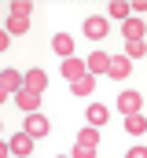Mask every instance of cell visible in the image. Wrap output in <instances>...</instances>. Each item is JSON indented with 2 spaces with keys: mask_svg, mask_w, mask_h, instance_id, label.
Wrapping results in <instances>:
<instances>
[{
  "mask_svg": "<svg viewBox=\"0 0 147 158\" xmlns=\"http://www.w3.org/2000/svg\"><path fill=\"white\" fill-rule=\"evenodd\" d=\"M22 132H26V136H33V140H40V136H48V132H52V125H48V118H44V114H26Z\"/></svg>",
  "mask_w": 147,
  "mask_h": 158,
  "instance_id": "6da1fadb",
  "label": "cell"
},
{
  "mask_svg": "<svg viewBox=\"0 0 147 158\" xmlns=\"http://www.w3.org/2000/svg\"><path fill=\"white\" fill-rule=\"evenodd\" d=\"M140 107H144V96L140 92H121L118 96V114H140Z\"/></svg>",
  "mask_w": 147,
  "mask_h": 158,
  "instance_id": "7a4b0ae2",
  "label": "cell"
},
{
  "mask_svg": "<svg viewBox=\"0 0 147 158\" xmlns=\"http://www.w3.org/2000/svg\"><path fill=\"white\" fill-rule=\"evenodd\" d=\"M22 88H30V92H44L48 88V74L40 70V66H30V74H22Z\"/></svg>",
  "mask_w": 147,
  "mask_h": 158,
  "instance_id": "3957f363",
  "label": "cell"
},
{
  "mask_svg": "<svg viewBox=\"0 0 147 158\" xmlns=\"http://www.w3.org/2000/svg\"><path fill=\"white\" fill-rule=\"evenodd\" d=\"M107 30H110V22L103 19V15H88V19H85V37L103 40V37H107Z\"/></svg>",
  "mask_w": 147,
  "mask_h": 158,
  "instance_id": "277c9868",
  "label": "cell"
},
{
  "mask_svg": "<svg viewBox=\"0 0 147 158\" xmlns=\"http://www.w3.org/2000/svg\"><path fill=\"white\" fill-rule=\"evenodd\" d=\"M7 151H11V155H19V158H30V155H33V136L15 132V136H11V143H7Z\"/></svg>",
  "mask_w": 147,
  "mask_h": 158,
  "instance_id": "5b68a950",
  "label": "cell"
},
{
  "mask_svg": "<svg viewBox=\"0 0 147 158\" xmlns=\"http://www.w3.org/2000/svg\"><path fill=\"white\" fill-rule=\"evenodd\" d=\"M129 74H132V63H129L125 55H110V63H107V77L121 81V77H129Z\"/></svg>",
  "mask_w": 147,
  "mask_h": 158,
  "instance_id": "8992f818",
  "label": "cell"
},
{
  "mask_svg": "<svg viewBox=\"0 0 147 158\" xmlns=\"http://www.w3.org/2000/svg\"><path fill=\"white\" fill-rule=\"evenodd\" d=\"M11 99H15V103L26 110V114H37V107H40V96H37V92H30V88H19Z\"/></svg>",
  "mask_w": 147,
  "mask_h": 158,
  "instance_id": "52a82bcc",
  "label": "cell"
},
{
  "mask_svg": "<svg viewBox=\"0 0 147 158\" xmlns=\"http://www.w3.org/2000/svg\"><path fill=\"white\" fill-rule=\"evenodd\" d=\"M121 33H125V40H140V37H144V33H147L144 19H132V15H129V19L121 22Z\"/></svg>",
  "mask_w": 147,
  "mask_h": 158,
  "instance_id": "ba28073f",
  "label": "cell"
},
{
  "mask_svg": "<svg viewBox=\"0 0 147 158\" xmlns=\"http://www.w3.org/2000/svg\"><path fill=\"white\" fill-rule=\"evenodd\" d=\"M0 88L15 96V92L22 88V70H0Z\"/></svg>",
  "mask_w": 147,
  "mask_h": 158,
  "instance_id": "9c48e42d",
  "label": "cell"
},
{
  "mask_svg": "<svg viewBox=\"0 0 147 158\" xmlns=\"http://www.w3.org/2000/svg\"><path fill=\"white\" fill-rule=\"evenodd\" d=\"M70 92L77 96V99H85V96H92V92H96V77H92V74H85V77L70 81Z\"/></svg>",
  "mask_w": 147,
  "mask_h": 158,
  "instance_id": "30bf717a",
  "label": "cell"
},
{
  "mask_svg": "<svg viewBox=\"0 0 147 158\" xmlns=\"http://www.w3.org/2000/svg\"><path fill=\"white\" fill-rule=\"evenodd\" d=\"M59 74H63V77L66 81H77V77H85V74H88V70H85V63H81V59H63V70H59Z\"/></svg>",
  "mask_w": 147,
  "mask_h": 158,
  "instance_id": "8fae6325",
  "label": "cell"
},
{
  "mask_svg": "<svg viewBox=\"0 0 147 158\" xmlns=\"http://www.w3.org/2000/svg\"><path fill=\"white\" fill-rule=\"evenodd\" d=\"M52 52L63 55V59H70L74 55V37L70 33H55V37H52Z\"/></svg>",
  "mask_w": 147,
  "mask_h": 158,
  "instance_id": "7c38bea8",
  "label": "cell"
},
{
  "mask_svg": "<svg viewBox=\"0 0 147 158\" xmlns=\"http://www.w3.org/2000/svg\"><path fill=\"white\" fill-rule=\"evenodd\" d=\"M107 63H110L107 52H92V55H88V63H85V70L96 77V74H107Z\"/></svg>",
  "mask_w": 147,
  "mask_h": 158,
  "instance_id": "4fadbf2b",
  "label": "cell"
},
{
  "mask_svg": "<svg viewBox=\"0 0 147 158\" xmlns=\"http://www.w3.org/2000/svg\"><path fill=\"white\" fill-rule=\"evenodd\" d=\"M107 118H110V110L103 107V103H88V125H92V129L107 125Z\"/></svg>",
  "mask_w": 147,
  "mask_h": 158,
  "instance_id": "5bb4252c",
  "label": "cell"
},
{
  "mask_svg": "<svg viewBox=\"0 0 147 158\" xmlns=\"http://www.w3.org/2000/svg\"><path fill=\"white\" fill-rule=\"evenodd\" d=\"M7 37H22V33H30V19H19V15H7Z\"/></svg>",
  "mask_w": 147,
  "mask_h": 158,
  "instance_id": "9a60e30c",
  "label": "cell"
},
{
  "mask_svg": "<svg viewBox=\"0 0 147 158\" xmlns=\"http://www.w3.org/2000/svg\"><path fill=\"white\" fill-rule=\"evenodd\" d=\"M77 147H99V129H92V125L81 129L77 132Z\"/></svg>",
  "mask_w": 147,
  "mask_h": 158,
  "instance_id": "2e32d148",
  "label": "cell"
},
{
  "mask_svg": "<svg viewBox=\"0 0 147 158\" xmlns=\"http://www.w3.org/2000/svg\"><path fill=\"white\" fill-rule=\"evenodd\" d=\"M125 132H132V136L147 132V118L144 114H129V118H125Z\"/></svg>",
  "mask_w": 147,
  "mask_h": 158,
  "instance_id": "e0dca14e",
  "label": "cell"
},
{
  "mask_svg": "<svg viewBox=\"0 0 147 158\" xmlns=\"http://www.w3.org/2000/svg\"><path fill=\"white\" fill-rule=\"evenodd\" d=\"M107 11H110V19H121V22L132 15V7H129L125 0H110V4H107Z\"/></svg>",
  "mask_w": 147,
  "mask_h": 158,
  "instance_id": "ac0fdd59",
  "label": "cell"
},
{
  "mask_svg": "<svg viewBox=\"0 0 147 158\" xmlns=\"http://www.w3.org/2000/svg\"><path fill=\"white\" fill-rule=\"evenodd\" d=\"M144 55H147L144 40H129V44H125V59H129V63H132V59H144Z\"/></svg>",
  "mask_w": 147,
  "mask_h": 158,
  "instance_id": "d6986e66",
  "label": "cell"
},
{
  "mask_svg": "<svg viewBox=\"0 0 147 158\" xmlns=\"http://www.w3.org/2000/svg\"><path fill=\"white\" fill-rule=\"evenodd\" d=\"M30 11H33L30 0H15V4H11V15H19V19H30Z\"/></svg>",
  "mask_w": 147,
  "mask_h": 158,
  "instance_id": "ffe728a7",
  "label": "cell"
},
{
  "mask_svg": "<svg viewBox=\"0 0 147 158\" xmlns=\"http://www.w3.org/2000/svg\"><path fill=\"white\" fill-rule=\"evenodd\" d=\"M70 158H96V147H74Z\"/></svg>",
  "mask_w": 147,
  "mask_h": 158,
  "instance_id": "44dd1931",
  "label": "cell"
},
{
  "mask_svg": "<svg viewBox=\"0 0 147 158\" xmlns=\"http://www.w3.org/2000/svg\"><path fill=\"white\" fill-rule=\"evenodd\" d=\"M125 158H147V147H132V151H129Z\"/></svg>",
  "mask_w": 147,
  "mask_h": 158,
  "instance_id": "7402d4cb",
  "label": "cell"
},
{
  "mask_svg": "<svg viewBox=\"0 0 147 158\" xmlns=\"http://www.w3.org/2000/svg\"><path fill=\"white\" fill-rule=\"evenodd\" d=\"M7 44H11V37H7V30H0V52H4Z\"/></svg>",
  "mask_w": 147,
  "mask_h": 158,
  "instance_id": "603a6c76",
  "label": "cell"
},
{
  "mask_svg": "<svg viewBox=\"0 0 147 158\" xmlns=\"http://www.w3.org/2000/svg\"><path fill=\"white\" fill-rule=\"evenodd\" d=\"M11 155V151H7V143H0V158H7Z\"/></svg>",
  "mask_w": 147,
  "mask_h": 158,
  "instance_id": "cb8c5ba5",
  "label": "cell"
},
{
  "mask_svg": "<svg viewBox=\"0 0 147 158\" xmlns=\"http://www.w3.org/2000/svg\"><path fill=\"white\" fill-rule=\"evenodd\" d=\"M4 99H11V92H4V88H0V103H4Z\"/></svg>",
  "mask_w": 147,
  "mask_h": 158,
  "instance_id": "d4e9b609",
  "label": "cell"
},
{
  "mask_svg": "<svg viewBox=\"0 0 147 158\" xmlns=\"http://www.w3.org/2000/svg\"><path fill=\"white\" fill-rule=\"evenodd\" d=\"M55 158H70V155H55Z\"/></svg>",
  "mask_w": 147,
  "mask_h": 158,
  "instance_id": "484cf974",
  "label": "cell"
}]
</instances>
